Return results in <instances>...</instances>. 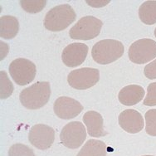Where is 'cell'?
<instances>
[{
  "label": "cell",
  "mask_w": 156,
  "mask_h": 156,
  "mask_svg": "<svg viewBox=\"0 0 156 156\" xmlns=\"http://www.w3.org/2000/svg\"><path fill=\"white\" fill-rule=\"evenodd\" d=\"M50 95V84L48 81H38L22 90L19 95V100L24 107L30 110H37L48 103Z\"/></svg>",
  "instance_id": "6da1fadb"
},
{
  "label": "cell",
  "mask_w": 156,
  "mask_h": 156,
  "mask_svg": "<svg viewBox=\"0 0 156 156\" xmlns=\"http://www.w3.org/2000/svg\"><path fill=\"white\" fill-rule=\"evenodd\" d=\"M125 51L123 43L114 39H105L96 42L91 50V56L96 62L106 65L118 60Z\"/></svg>",
  "instance_id": "7a4b0ae2"
},
{
  "label": "cell",
  "mask_w": 156,
  "mask_h": 156,
  "mask_svg": "<svg viewBox=\"0 0 156 156\" xmlns=\"http://www.w3.org/2000/svg\"><path fill=\"white\" fill-rule=\"evenodd\" d=\"M76 12L69 4L58 5L48 11L44 19V26L51 32H60L75 21Z\"/></svg>",
  "instance_id": "3957f363"
},
{
  "label": "cell",
  "mask_w": 156,
  "mask_h": 156,
  "mask_svg": "<svg viewBox=\"0 0 156 156\" xmlns=\"http://www.w3.org/2000/svg\"><path fill=\"white\" fill-rule=\"evenodd\" d=\"M102 25V22L98 18L93 16H86L71 28L69 35L72 39L90 40L99 35Z\"/></svg>",
  "instance_id": "277c9868"
},
{
  "label": "cell",
  "mask_w": 156,
  "mask_h": 156,
  "mask_svg": "<svg viewBox=\"0 0 156 156\" xmlns=\"http://www.w3.org/2000/svg\"><path fill=\"white\" fill-rule=\"evenodd\" d=\"M128 54L129 60L134 63L149 62L156 57V42L149 38L137 40L129 47Z\"/></svg>",
  "instance_id": "5b68a950"
},
{
  "label": "cell",
  "mask_w": 156,
  "mask_h": 156,
  "mask_svg": "<svg viewBox=\"0 0 156 156\" xmlns=\"http://www.w3.org/2000/svg\"><path fill=\"white\" fill-rule=\"evenodd\" d=\"M9 72L12 80L19 86H25L33 81L36 76V66L25 58H18L10 63Z\"/></svg>",
  "instance_id": "8992f818"
},
{
  "label": "cell",
  "mask_w": 156,
  "mask_h": 156,
  "mask_svg": "<svg viewBox=\"0 0 156 156\" xmlns=\"http://www.w3.org/2000/svg\"><path fill=\"white\" fill-rule=\"evenodd\" d=\"M99 70L90 67L73 70L67 76L68 84L76 90H87L94 87L99 81Z\"/></svg>",
  "instance_id": "52a82bcc"
},
{
  "label": "cell",
  "mask_w": 156,
  "mask_h": 156,
  "mask_svg": "<svg viewBox=\"0 0 156 156\" xmlns=\"http://www.w3.org/2000/svg\"><path fill=\"white\" fill-rule=\"evenodd\" d=\"M87 138L84 125L79 121L67 123L62 129L60 140L62 144L69 149H77L82 145Z\"/></svg>",
  "instance_id": "ba28073f"
},
{
  "label": "cell",
  "mask_w": 156,
  "mask_h": 156,
  "mask_svg": "<svg viewBox=\"0 0 156 156\" xmlns=\"http://www.w3.org/2000/svg\"><path fill=\"white\" fill-rule=\"evenodd\" d=\"M55 139V131L51 127L43 124H37L31 128L28 140L34 147L39 150H48L51 147Z\"/></svg>",
  "instance_id": "9c48e42d"
},
{
  "label": "cell",
  "mask_w": 156,
  "mask_h": 156,
  "mask_svg": "<svg viewBox=\"0 0 156 156\" xmlns=\"http://www.w3.org/2000/svg\"><path fill=\"white\" fill-rule=\"evenodd\" d=\"M53 110L55 114L59 118L70 120L77 116L83 110V106L80 102L73 98L61 96L55 101Z\"/></svg>",
  "instance_id": "30bf717a"
},
{
  "label": "cell",
  "mask_w": 156,
  "mask_h": 156,
  "mask_svg": "<svg viewBox=\"0 0 156 156\" xmlns=\"http://www.w3.org/2000/svg\"><path fill=\"white\" fill-rule=\"evenodd\" d=\"M88 53V47L84 43L76 42L67 45L62 53V60L68 67H76L84 62Z\"/></svg>",
  "instance_id": "8fae6325"
},
{
  "label": "cell",
  "mask_w": 156,
  "mask_h": 156,
  "mask_svg": "<svg viewBox=\"0 0 156 156\" xmlns=\"http://www.w3.org/2000/svg\"><path fill=\"white\" fill-rule=\"evenodd\" d=\"M144 119L139 111L129 109L122 111L119 115V125L126 132L136 134L144 128Z\"/></svg>",
  "instance_id": "7c38bea8"
},
{
  "label": "cell",
  "mask_w": 156,
  "mask_h": 156,
  "mask_svg": "<svg viewBox=\"0 0 156 156\" xmlns=\"http://www.w3.org/2000/svg\"><path fill=\"white\" fill-rule=\"evenodd\" d=\"M83 122L87 127V131L90 136L102 137L107 133L103 126V118L101 115L94 111H87L83 115Z\"/></svg>",
  "instance_id": "4fadbf2b"
},
{
  "label": "cell",
  "mask_w": 156,
  "mask_h": 156,
  "mask_svg": "<svg viewBox=\"0 0 156 156\" xmlns=\"http://www.w3.org/2000/svg\"><path fill=\"white\" fill-rule=\"evenodd\" d=\"M144 96V88L139 85H129L123 87L119 92V101L125 105H134Z\"/></svg>",
  "instance_id": "5bb4252c"
},
{
  "label": "cell",
  "mask_w": 156,
  "mask_h": 156,
  "mask_svg": "<svg viewBox=\"0 0 156 156\" xmlns=\"http://www.w3.org/2000/svg\"><path fill=\"white\" fill-rule=\"evenodd\" d=\"M107 146L101 140H89L76 156H106Z\"/></svg>",
  "instance_id": "9a60e30c"
},
{
  "label": "cell",
  "mask_w": 156,
  "mask_h": 156,
  "mask_svg": "<svg viewBox=\"0 0 156 156\" xmlns=\"http://www.w3.org/2000/svg\"><path fill=\"white\" fill-rule=\"evenodd\" d=\"M18 21L12 16H2L0 18V36L4 39H12L18 32Z\"/></svg>",
  "instance_id": "2e32d148"
},
{
  "label": "cell",
  "mask_w": 156,
  "mask_h": 156,
  "mask_svg": "<svg viewBox=\"0 0 156 156\" xmlns=\"http://www.w3.org/2000/svg\"><path fill=\"white\" fill-rule=\"evenodd\" d=\"M139 17L143 23L152 25L156 23V1H146L139 9Z\"/></svg>",
  "instance_id": "e0dca14e"
},
{
  "label": "cell",
  "mask_w": 156,
  "mask_h": 156,
  "mask_svg": "<svg viewBox=\"0 0 156 156\" xmlns=\"http://www.w3.org/2000/svg\"><path fill=\"white\" fill-rule=\"evenodd\" d=\"M145 131L150 136H156V109L148 111L145 115Z\"/></svg>",
  "instance_id": "ac0fdd59"
},
{
  "label": "cell",
  "mask_w": 156,
  "mask_h": 156,
  "mask_svg": "<svg viewBox=\"0 0 156 156\" xmlns=\"http://www.w3.org/2000/svg\"><path fill=\"white\" fill-rule=\"evenodd\" d=\"M1 74V99H6L12 95L13 86L9 81L8 75L5 72H0Z\"/></svg>",
  "instance_id": "d6986e66"
},
{
  "label": "cell",
  "mask_w": 156,
  "mask_h": 156,
  "mask_svg": "<svg viewBox=\"0 0 156 156\" xmlns=\"http://www.w3.org/2000/svg\"><path fill=\"white\" fill-rule=\"evenodd\" d=\"M9 156H34V153L25 144H14L9 149Z\"/></svg>",
  "instance_id": "ffe728a7"
},
{
  "label": "cell",
  "mask_w": 156,
  "mask_h": 156,
  "mask_svg": "<svg viewBox=\"0 0 156 156\" xmlns=\"http://www.w3.org/2000/svg\"><path fill=\"white\" fill-rule=\"evenodd\" d=\"M22 8L26 12L35 13L42 11V9L45 7L46 1H20Z\"/></svg>",
  "instance_id": "44dd1931"
},
{
  "label": "cell",
  "mask_w": 156,
  "mask_h": 156,
  "mask_svg": "<svg viewBox=\"0 0 156 156\" xmlns=\"http://www.w3.org/2000/svg\"><path fill=\"white\" fill-rule=\"evenodd\" d=\"M144 105L154 106L156 105V82L151 83L147 87V95L143 103Z\"/></svg>",
  "instance_id": "7402d4cb"
},
{
  "label": "cell",
  "mask_w": 156,
  "mask_h": 156,
  "mask_svg": "<svg viewBox=\"0 0 156 156\" xmlns=\"http://www.w3.org/2000/svg\"><path fill=\"white\" fill-rule=\"evenodd\" d=\"M144 76L150 80L156 79V59L152 62L149 63L144 69Z\"/></svg>",
  "instance_id": "603a6c76"
},
{
  "label": "cell",
  "mask_w": 156,
  "mask_h": 156,
  "mask_svg": "<svg viewBox=\"0 0 156 156\" xmlns=\"http://www.w3.org/2000/svg\"><path fill=\"white\" fill-rule=\"evenodd\" d=\"M154 36L156 37V28H155V29H154Z\"/></svg>",
  "instance_id": "cb8c5ba5"
},
{
  "label": "cell",
  "mask_w": 156,
  "mask_h": 156,
  "mask_svg": "<svg viewBox=\"0 0 156 156\" xmlns=\"http://www.w3.org/2000/svg\"><path fill=\"white\" fill-rule=\"evenodd\" d=\"M143 156H153V155H143Z\"/></svg>",
  "instance_id": "d4e9b609"
}]
</instances>
